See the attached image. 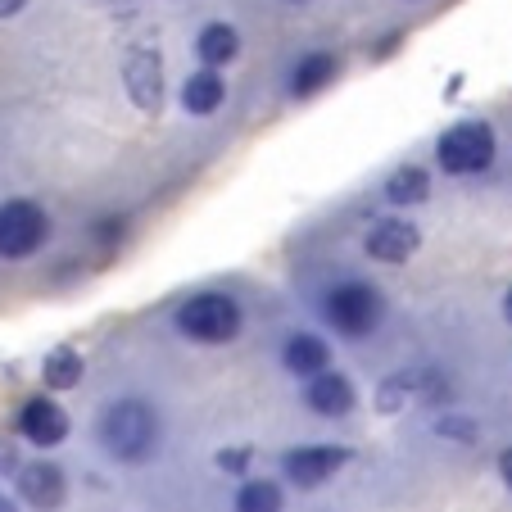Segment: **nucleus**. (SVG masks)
<instances>
[{
    "label": "nucleus",
    "instance_id": "f257e3e1",
    "mask_svg": "<svg viewBox=\"0 0 512 512\" xmlns=\"http://www.w3.org/2000/svg\"><path fill=\"white\" fill-rule=\"evenodd\" d=\"M100 445L114 463H145V458L159 449V413L145 399H114V404L100 413Z\"/></svg>",
    "mask_w": 512,
    "mask_h": 512
},
{
    "label": "nucleus",
    "instance_id": "f03ea898",
    "mask_svg": "<svg viewBox=\"0 0 512 512\" xmlns=\"http://www.w3.org/2000/svg\"><path fill=\"white\" fill-rule=\"evenodd\" d=\"M177 331L195 345H227V340L241 336V304L232 295H218V290H204L177 309Z\"/></svg>",
    "mask_w": 512,
    "mask_h": 512
},
{
    "label": "nucleus",
    "instance_id": "7ed1b4c3",
    "mask_svg": "<svg viewBox=\"0 0 512 512\" xmlns=\"http://www.w3.org/2000/svg\"><path fill=\"white\" fill-rule=\"evenodd\" d=\"M50 236V218L32 200H5L0 204V259H32Z\"/></svg>",
    "mask_w": 512,
    "mask_h": 512
},
{
    "label": "nucleus",
    "instance_id": "20e7f679",
    "mask_svg": "<svg viewBox=\"0 0 512 512\" xmlns=\"http://www.w3.org/2000/svg\"><path fill=\"white\" fill-rule=\"evenodd\" d=\"M381 309H386V304H381V295L368 281H345V286H336L327 295V322L349 340L368 336L381 322Z\"/></svg>",
    "mask_w": 512,
    "mask_h": 512
},
{
    "label": "nucleus",
    "instance_id": "39448f33",
    "mask_svg": "<svg viewBox=\"0 0 512 512\" xmlns=\"http://www.w3.org/2000/svg\"><path fill=\"white\" fill-rule=\"evenodd\" d=\"M435 159L445 173H481L494 159V127L490 123H458L440 136Z\"/></svg>",
    "mask_w": 512,
    "mask_h": 512
},
{
    "label": "nucleus",
    "instance_id": "423d86ee",
    "mask_svg": "<svg viewBox=\"0 0 512 512\" xmlns=\"http://www.w3.org/2000/svg\"><path fill=\"white\" fill-rule=\"evenodd\" d=\"M123 87L141 114H159V105H164V59H159V50L136 46L132 55H127Z\"/></svg>",
    "mask_w": 512,
    "mask_h": 512
},
{
    "label": "nucleus",
    "instance_id": "0eeeda50",
    "mask_svg": "<svg viewBox=\"0 0 512 512\" xmlns=\"http://www.w3.org/2000/svg\"><path fill=\"white\" fill-rule=\"evenodd\" d=\"M345 463H349V449H340V445H304V449H290V454L281 458L286 476L300 485V490H313V485L331 481Z\"/></svg>",
    "mask_w": 512,
    "mask_h": 512
},
{
    "label": "nucleus",
    "instance_id": "6e6552de",
    "mask_svg": "<svg viewBox=\"0 0 512 512\" xmlns=\"http://www.w3.org/2000/svg\"><path fill=\"white\" fill-rule=\"evenodd\" d=\"M19 431H23V440H28V445L55 449V445H64V440H68V413L55 404V399L37 395V399H28V404H23Z\"/></svg>",
    "mask_w": 512,
    "mask_h": 512
},
{
    "label": "nucleus",
    "instance_id": "1a4fd4ad",
    "mask_svg": "<svg viewBox=\"0 0 512 512\" xmlns=\"http://www.w3.org/2000/svg\"><path fill=\"white\" fill-rule=\"evenodd\" d=\"M19 499L28 503V508H37V512H59L64 508V499H68V481H64V472H59L55 463H23V472H19Z\"/></svg>",
    "mask_w": 512,
    "mask_h": 512
},
{
    "label": "nucleus",
    "instance_id": "9d476101",
    "mask_svg": "<svg viewBox=\"0 0 512 512\" xmlns=\"http://www.w3.org/2000/svg\"><path fill=\"white\" fill-rule=\"evenodd\" d=\"M422 245V232L413 223H399V218H381L368 232V254L381 263H408Z\"/></svg>",
    "mask_w": 512,
    "mask_h": 512
},
{
    "label": "nucleus",
    "instance_id": "9b49d317",
    "mask_svg": "<svg viewBox=\"0 0 512 512\" xmlns=\"http://www.w3.org/2000/svg\"><path fill=\"white\" fill-rule=\"evenodd\" d=\"M304 404L318 417H345L349 408H354V386H349V377H340V372H322V377L309 381Z\"/></svg>",
    "mask_w": 512,
    "mask_h": 512
},
{
    "label": "nucleus",
    "instance_id": "f8f14e48",
    "mask_svg": "<svg viewBox=\"0 0 512 512\" xmlns=\"http://www.w3.org/2000/svg\"><path fill=\"white\" fill-rule=\"evenodd\" d=\"M327 340L322 336H309V331H300V336H290L286 349H281V363H286V372H295V377H322L327 372Z\"/></svg>",
    "mask_w": 512,
    "mask_h": 512
},
{
    "label": "nucleus",
    "instance_id": "ddd939ff",
    "mask_svg": "<svg viewBox=\"0 0 512 512\" xmlns=\"http://www.w3.org/2000/svg\"><path fill=\"white\" fill-rule=\"evenodd\" d=\"M227 100V82L213 73V68H200V73H191V78L182 82V109L195 118L213 114V109Z\"/></svg>",
    "mask_w": 512,
    "mask_h": 512
},
{
    "label": "nucleus",
    "instance_id": "4468645a",
    "mask_svg": "<svg viewBox=\"0 0 512 512\" xmlns=\"http://www.w3.org/2000/svg\"><path fill=\"white\" fill-rule=\"evenodd\" d=\"M336 73H340V59L331 55V50H313V55H304L300 64H295L290 91H295V96H313V91H322L327 82H336Z\"/></svg>",
    "mask_w": 512,
    "mask_h": 512
},
{
    "label": "nucleus",
    "instance_id": "2eb2a0df",
    "mask_svg": "<svg viewBox=\"0 0 512 512\" xmlns=\"http://www.w3.org/2000/svg\"><path fill=\"white\" fill-rule=\"evenodd\" d=\"M82 372H87V363H82V354L73 345H55L46 358H41V381H46V390L82 386Z\"/></svg>",
    "mask_w": 512,
    "mask_h": 512
},
{
    "label": "nucleus",
    "instance_id": "dca6fc26",
    "mask_svg": "<svg viewBox=\"0 0 512 512\" xmlns=\"http://www.w3.org/2000/svg\"><path fill=\"white\" fill-rule=\"evenodd\" d=\"M195 50H200V59L209 68L232 64V59L241 55V32H236L232 23H209V28H200V37H195Z\"/></svg>",
    "mask_w": 512,
    "mask_h": 512
},
{
    "label": "nucleus",
    "instance_id": "f3484780",
    "mask_svg": "<svg viewBox=\"0 0 512 512\" xmlns=\"http://www.w3.org/2000/svg\"><path fill=\"white\" fill-rule=\"evenodd\" d=\"M426 195H431V177H426V168L404 164V168L390 173V182H386V200L390 204H422Z\"/></svg>",
    "mask_w": 512,
    "mask_h": 512
},
{
    "label": "nucleus",
    "instance_id": "a211bd4d",
    "mask_svg": "<svg viewBox=\"0 0 512 512\" xmlns=\"http://www.w3.org/2000/svg\"><path fill=\"white\" fill-rule=\"evenodd\" d=\"M236 512H281V485L277 481H245L236 490Z\"/></svg>",
    "mask_w": 512,
    "mask_h": 512
},
{
    "label": "nucleus",
    "instance_id": "6ab92c4d",
    "mask_svg": "<svg viewBox=\"0 0 512 512\" xmlns=\"http://www.w3.org/2000/svg\"><path fill=\"white\" fill-rule=\"evenodd\" d=\"M213 463L223 467V472H232V476H241V472H245V463H250V449H223V454L213 458Z\"/></svg>",
    "mask_w": 512,
    "mask_h": 512
},
{
    "label": "nucleus",
    "instance_id": "aec40b11",
    "mask_svg": "<svg viewBox=\"0 0 512 512\" xmlns=\"http://www.w3.org/2000/svg\"><path fill=\"white\" fill-rule=\"evenodd\" d=\"M10 472H23V463H19V445L0 435V476H10Z\"/></svg>",
    "mask_w": 512,
    "mask_h": 512
},
{
    "label": "nucleus",
    "instance_id": "412c9836",
    "mask_svg": "<svg viewBox=\"0 0 512 512\" xmlns=\"http://www.w3.org/2000/svg\"><path fill=\"white\" fill-rule=\"evenodd\" d=\"M23 5H28V0H0V19H14Z\"/></svg>",
    "mask_w": 512,
    "mask_h": 512
},
{
    "label": "nucleus",
    "instance_id": "4be33fe9",
    "mask_svg": "<svg viewBox=\"0 0 512 512\" xmlns=\"http://www.w3.org/2000/svg\"><path fill=\"white\" fill-rule=\"evenodd\" d=\"M499 472H503V481L512 485V449H503V454H499Z\"/></svg>",
    "mask_w": 512,
    "mask_h": 512
},
{
    "label": "nucleus",
    "instance_id": "5701e85b",
    "mask_svg": "<svg viewBox=\"0 0 512 512\" xmlns=\"http://www.w3.org/2000/svg\"><path fill=\"white\" fill-rule=\"evenodd\" d=\"M0 512H19V503H14V499H5V494H0Z\"/></svg>",
    "mask_w": 512,
    "mask_h": 512
},
{
    "label": "nucleus",
    "instance_id": "b1692460",
    "mask_svg": "<svg viewBox=\"0 0 512 512\" xmlns=\"http://www.w3.org/2000/svg\"><path fill=\"white\" fill-rule=\"evenodd\" d=\"M503 318L512 322V290H508V300H503Z\"/></svg>",
    "mask_w": 512,
    "mask_h": 512
}]
</instances>
